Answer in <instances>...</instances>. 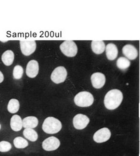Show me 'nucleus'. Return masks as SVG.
Returning a JSON list of instances; mask_svg holds the SVG:
<instances>
[{"label":"nucleus","instance_id":"obj_1","mask_svg":"<svg viewBox=\"0 0 140 156\" xmlns=\"http://www.w3.org/2000/svg\"><path fill=\"white\" fill-rule=\"evenodd\" d=\"M123 98V94L119 90H111L109 91L105 96V106L109 110L116 109L120 106L122 102Z\"/></svg>","mask_w":140,"mask_h":156},{"label":"nucleus","instance_id":"obj_2","mask_svg":"<svg viewBox=\"0 0 140 156\" xmlns=\"http://www.w3.org/2000/svg\"><path fill=\"white\" fill-rule=\"evenodd\" d=\"M62 128V124L60 120L54 117L46 118L43 124V130L48 134H56L59 132Z\"/></svg>","mask_w":140,"mask_h":156},{"label":"nucleus","instance_id":"obj_3","mask_svg":"<svg viewBox=\"0 0 140 156\" xmlns=\"http://www.w3.org/2000/svg\"><path fill=\"white\" fill-rule=\"evenodd\" d=\"M74 102L80 107H88L94 102L93 96L89 92L82 91L78 93L74 98Z\"/></svg>","mask_w":140,"mask_h":156},{"label":"nucleus","instance_id":"obj_4","mask_svg":"<svg viewBox=\"0 0 140 156\" xmlns=\"http://www.w3.org/2000/svg\"><path fill=\"white\" fill-rule=\"evenodd\" d=\"M60 48L62 53L68 57H74L78 52L77 46L74 41H64L61 44Z\"/></svg>","mask_w":140,"mask_h":156},{"label":"nucleus","instance_id":"obj_5","mask_svg":"<svg viewBox=\"0 0 140 156\" xmlns=\"http://www.w3.org/2000/svg\"><path fill=\"white\" fill-rule=\"evenodd\" d=\"M20 51L25 56H30L36 49V43L34 40H20Z\"/></svg>","mask_w":140,"mask_h":156},{"label":"nucleus","instance_id":"obj_6","mask_svg":"<svg viewBox=\"0 0 140 156\" xmlns=\"http://www.w3.org/2000/svg\"><path fill=\"white\" fill-rule=\"evenodd\" d=\"M67 75V72L66 69L63 66H59L53 70L51 75V79L55 83L59 84L64 82Z\"/></svg>","mask_w":140,"mask_h":156},{"label":"nucleus","instance_id":"obj_7","mask_svg":"<svg viewBox=\"0 0 140 156\" xmlns=\"http://www.w3.org/2000/svg\"><path fill=\"white\" fill-rule=\"evenodd\" d=\"M60 145L59 139L54 136L49 137L42 142L43 148L47 151H54L58 149Z\"/></svg>","mask_w":140,"mask_h":156},{"label":"nucleus","instance_id":"obj_8","mask_svg":"<svg viewBox=\"0 0 140 156\" xmlns=\"http://www.w3.org/2000/svg\"><path fill=\"white\" fill-rule=\"evenodd\" d=\"M90 122L89 118L83 114H77L73 119V124L74 127L78 130L85 129Z\"/></svg>","mask_w":140,"mask_h":156},{"label":"nucleus","instance_id":"obj_9","mask_svg":"<svg viewBox=\"0 0 140 156\" xmlns=\"http://www.w3.org/2000/svg\"><path fill=\"white\" fill-rule=\"evenodd\" d=\"M111 132L109 129L104 127L98 130L93 135V139L97 143H103L109 139L111 137Z\"/></svg>","mask_w":140,"mask_h":156},{"label":"nucleus","instance_id":"obj_10","mask_svg":"<svg viewBox=\"0 0 140 156\" xmlns=\"http://www.w3.org/2000/svg\"><path fill=\"white\" fill-rule=\"evenodd\" d=\"M39 71V63L36 60L33 59L28 62L26 67V75L29 78H35L38 75Z\"/></svg>","mask_w":140,"mask_h":156},{"label":"nucleus","instance_id":"obj_11","mask_svg":"<svg viewBox=\"0 0 140 156\" xmlns=\"http://www.w3.org/2000/svg\"><path fill=\"white\" fill-rule=\"evenodd\" d=\"M91 80L92 85L96 89L102 88L106 82L105 75L102 73H95L91 76Z\"/></svg>","mask_w":140,"mask_h":156},{"label":"nucleus","instance_id":"obj_12","mask_svg":"<svg viewBox=\"0 0 140 156\" xmlns=\"http://www.w3.org/2000/svg\"><path fill=\"white\" fill-rule=\"evenodd\" d=\"M123 55L126 58L130 60H134L138 57V51L137 48L132 44H126L122 49Z\"/></svg>","mask_w":140,"mask_h":156},{"label":"nucleus","instance_id":"obj_13","mask_svg":"<svg viewBox=\"0 0 140 156\" xmlns=\"http://www.w3.org/2000/svg\"><path fill=\"white\" fill-rule=\"evenodd\" d=\"M106 55L107 58L110 61H113L117 57L118 49L116 44L113 43H109L105 46Z\"/></svg>","mask_w":140,"mask_h":156},{"label":"nucleus","instance_id":"obj_14","mask_svg":"<svg viewBox=\"0 0 140 156\" xmlns=\"http://www.w3.org/2000/svg\"><path fill=\"white\" fill-rule=\"evenodd\" d=\"M39 124V120L36 117L30 116L24 118L22 120V127L25 129L36 128Z\"/></svg>","mask_w":140,"mask_h":156},{"label":"nucleus","instance_id":"obj_15","mask_svg":"<svg viewBox=\"0 0 140 156\" xmlns=\"http://www.w3.org/2000/svg\"><path fill=\"white\" fill-rule=\"evenodd\" d=\"M11 129L15 132H19L22 128V120L18 115H14L10 119Z\"/></svg>","mask_w":140,"mask_h":156},{"label":"nucleus","instance_id":"obj_16","mask_svg":"<svg viewBox=\"0 0 140 156\" xmlns=\"http://www.w3.org/2000/svg\"><path fill=\"white\" fill-rule=\"evenodd\" d=\"M92 49L93 52L98 55L102 54L105 50V44L103 41L96 40L92 41Z\"/></svg>","mask_w":140,"mask_h":156},{"label":"nucleus","instance_id":"obj_17","mask_svg":"<svg viewBox=\"0 0 140 156\" xmlns=\"http://www.w3.org/2000/svg\"><path fill=\"white\" fill-rule=\"evenodd\" d=\"M15 59V55L12 51L11 50H7L5 51L1 57V60L4 65L7 66H11Z\"/></svg>","mask_w":140,"mask_h":156},{"label":"nucleus","instance_id":"obj_18","mask_svg":"<svg viewBox=\"0 0 140 156\" xmlns=\"http://www.w3.org/2000/svg\"><path fill=\"white\" fill-rule=\"evenodd\" d=\"M24 137L31 142H35L38 139V133L33 129L27 128L23 132Z\"/></svg>","mask_w":140,"mask_h":156},{"label":"nucleus","instance_id":"obj_19","mask_svg":"<svg viewBox=\"0 0 140 156\" xmlns=\"http://www.w3.org/2000/svg\"><path fill=\"white\" fill-rule=\"evenodd\" d=\"M20 102L17 99L12 98L10 100L7 105V110L11 114L16 113L20 109Z\"/></svg>","mask_w":140,"mask_h":156},{"label":"nucleus","instance_id":"obj_20","mask_svg":"<svg viewBox=\"0 0 140 156\" xmlns=\"http://www.w3.org/2000/svg\"><path fill=\"white\" fill-rule=\"evenodd\" d=\"M13 144L16 148H25L28 145V141L22 137H16L15 138Z\"/></svg>","mask_w":140,"mask_h":156},{"label":"nucleus","instance_id":"obj_21","mask_svg":"<svg viewBox=\"0 0 140 156\" xmlns=\"http://www.w3.org/2000/svg\"><path fill=\"white\" fill-rule=\"evenodd\" d=\"M131 65V62L125 57H120L117 59V66L120 70L127 69Z\"/></svg>","mask_w":140,"mask_h":156},{"label":"nucleus","instance_id":"obj_22","mask_svg":"<svg viewBox=\"0 0 140 156\" xmlns=\"http://www.w3.org/2000/svg\"><path fill=\"white\" fill-rule=\"evenodd\" d=\"M23 69L22 67L20 65H16L14 69L13 72V76L15 79L18 80L20 79L23 76Z\"/></svg>","mask_w":140,"mask_h":156},{"label":"nucleus","instance_id":"obj_23","mask_svg":"<svg viewBox=\"0 0 140 156\" xmlns=\"http://www.w3.org/2000/svg\"><path fill=\"white\" fill-rule=\"evenodd\" d=\"M12 149V145L7 141L0 142V152H8Z\"/></svg>","mask_w":140,"mask_h":156},{"label":"nucleus","instance_id":"obj_24","mask_svg":"<svg viewBox=\"0 0 140 156\" xmlns=\"http://www.w3.org/2000/svg\"><path fill=\"white\" fill-rule=\"evenodd\" d=\"M4 80V75L2 74V73L0 71V83L2 82Z\"/></svg>","mask_w":140,"mask_h":156},{"label":"nucleus","instance_id":"obj_25","mask_svg":"<svg viewBox=\"0 0 140 156\" xmlns=\"http://www.w3.org/2000/svg\"><path fill=\"white\" fill-rule=\"evenodd\" d=\"M0 130H1V124H0Z\"/></svg>","mask_w":140,"mask_h":156}]
</instances>
